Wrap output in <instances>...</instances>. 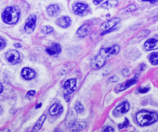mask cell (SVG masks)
Wrapping results in <instances>:
<instances>
[{
	"instance_id": "cell-1",
	"label": "cell",
	"mask_w": 158,
	"mask_h": 132,
	"mask_svg": "<svg viewBox=\"0 0 158 132\" xmlns=\"http://www.w3.org/2000/svg\"><path fill=\"white\" fill-rule=\"evenodd\" d=\"M158 116L156 112H150L143 110L137 113L136 120L137 123L140 126L149 125L157 120Z\"/></svg>"
},
{
	"instance_id": "cell-2",
	"label": "cell",
	"mask_w": 158,
	"mask_h": 132,
	"mask_svg": "<svg viewBox=\"0 0 158 132\" xmlns=\"http://www.w3.org/2000/svg\"><path fill=\"white\" fill-rule=\"evenodd\" d=\"M19 16V11L16 7L10 6L6 8L2 16L3 20L8 24H13L17 22Z\"/></svg>"
},
{
	"instance_id": "cell-3",
	"label": "cell",
	"mask_w": 158,
	"mask_h": 132,
	"mask_svg": "<svg viewBox=\"0 0 158 132\" xmlns=\"http://www.w3.org/2000/svg\"><path fill=\"white\" fill-rule=\"evenodd\" d=\"M109 56L105 51V49H101L99 54L95 57L91 61V66L92 69H98L102 67L106 63Z\"/></svg>"
},
{
	"instance_id": "cell-4",
	"label": "cell",
	"mask_w": 158,
	"mask_h": 132,
	"mask_svg": "<svg viewBox=\"0 0 158 132\" xmlns=\"http://www.w3.org/2000/svg\"><path fill=\"white\" fill-rule=\"evenodd\" d=\"M77 111L74 108H70L68 112L66 118L65 123L67 126L70 128L77 121Z\"/></svg>"
},
{
	"instance_id": "cell-5",
	"label": "cell",
	"mask_w": 158,
	"mask_h": 132,
	"mask_svg": "<svg viewBox=\"0 0 158 132\" xmlns=\"http://www.w3.org/2000/svg\"><path fill=\"white\" fill-rule=\"evenodd\" d=\"M36 16L31 14L28 17L25 26V30L28 34H30L34 31L36 25Z\"/></svg>"
},
{
	"instance_id": "cell-6",
	"label": "cell",
	"mask_w": 158,
	"mask_h": 132,
	"mask_svg": "<svg viewBox=\"0 0 158 132\" xmlns=\"http://www.w3.org/2000/svg\"><path fill=\"white\" fill-rule=\"evenodd\" d=\"M6 58L7 61L12 64H15L18 63L20 60L19 53L15 50H11L8 51L6 53Z\"/></svg>"
},
{
	"instance_id": "cell-7",
	"label": "cell",
	"mask_w": 158,
	"mask_h": 132,
	"mask_svg": "<svg viewBox=\"0 0 158 132\" xmlns=\"http://www.w3.org/2000/svg\"><path fill=\"white\" fill-rule=\"evenodd\" d=\"M120 21V19L119 17H117L111 18L105 23H103L100 26L99 29L102 31H107V30L111 29L115 26L117 25L118 24H119Z\"/></svg>"
},
{
	"instance_id": "cell-8",
	"label": "cell",
	"mask_w": 158,
	"mask_h": 132,
	"mask_svg": "<svg viewBox=\"0 0 158 132\" xmlns=\"http://www.w3.org/2000/svg\"><path fill=\"white\" fill-rule=\"evenodd\" d=\"M64 87L69 95L74 93L77 89V80L75 78L69 79L65 83Z\"/></svg>"
},
{
	"instance_id": "cell-9",
	"label": "cell",
	"mask_w": 158,
	"mask_h": 132,
	"mask_svg": "<svg viewBox=\"0 0 158 132\" xmlns=\"http://www.w3.org/2000/svg\"><path fill=\"white\" fill-rule=\"evenodd\" d=\"M137 77H136V76H135L132 79L128 80L126 82L122 83L120 84H119L116 87V90L118 91V92L123 91V90L129 88V87L131 86L132 85L134 84L135 83H137Z\"/></svg>"
},
{
	"instance_id": "cell-10",
	"label": "cell",
	"mask_w": 158,
	"mask_h": 132,
	"mask_svg": "<svg viewBox=\"0 0 158 132\" xmlns=\"http://www.w3.org/2000/svg\"><path fill=\"white\" fill-rule=\"evenodd\" d=\"M130 109V104L127 102L123 103L121 105L117 107L113 112L114 115H122L125 114L129 111Z\"/></svg>"
},
{
	"instance_id": "cell-11",
	"label": "cell",
	"mask_w": 158,
	"mask_h": 132,
	"mask_svg": "<svg viewBox=\"0 0 158 132\" xmlns=\"http://www.w3.org/2000/svg\"><path fill=\"white\" fill-rule=\"evenodd\" d=\"M46 52L50 55H58L61 52V46L57 43H53L50 47L46 48Z\"/></svg>"
},
{
	"instance_id": "cell-12",
	"label": "cell",
	"mask_w": 158,
	"mask_h": 132,
	"mask_svg": "<svg viewBox=\"0 0 158 132\" xmlns=\"http://www.w3.org/2000/svg\"><path fill=\"white\" fill-rule=\"evenodd\" d=\"M88 8V6L87 5L82 3H77L73 6V11L74 14L81 15L86 12Z\"/></svg>"
},
{
	"instance_id": "cell-13",
	"label": "cell",
	"mask_w": 158,
	"mask_h": 132,
	"mask_svg": "<svg viewBox=\"0 0 158 132\" xmlns=\"http://www.w3.org/2000/svg\"><path fill=\"white\" fill-rule=\"evenodd\" d=\"M150 30L148 29H144L141 31L140 33L138 34L136 37L132 38L131 40L130 43L131 44H135V43H137V42H140L142 41L145 38L147 37L150 34Z\"/></svg>"
},
{
	"instance_id": "cell-14",
	"label": "cell",
	"mask_w": 158,
	"mask_h": 132,
	"mask_svg": "<svg viewBox=\"0 0 158 132\" xmlns=\"http://www.w3.org/2000/svg\"><path fill=\"white\" fill-rule=\"evenodd\" d=\"M144 48L146 50L150 51L157 49H158V40L156 39H149L146 41Z\"/></svg>"
},
{
	"instance_id": "cell-15",
	"label": "cell",
	"mask_w": 158,
	"mask_h": 132,
	"mask_svg": "<svg viewBox=\"0 0 158 132\" xmlns=\"http://www.w3.org/2000/svg\"><path fill=\"white\" fill-rule=\"evenodd\" d=\"M91 30V27L87 24L81 26L77 31V35L80 38L84 37L87 36Z\"/></svg>"
},
{
	"instance_id": "cell-16",
	"label": "cell",
	"mask_w": 158,
	"mask_h": 132,
	"mask_svg": "<svg viewBox=\"0 0 158 132\" xmlns=\"http://www.w3.org/2000/svg\"><path fill=\"white\" fill-rule=\"evenodd\" d=\"M56 24L63 28H67L71 24V19L69 17H62L56 20Z\"/></svg>"
},
{
	"instance_id": "cell-17",
	"label": "cell",
	"mask_w": 158,
	"mask_h": 132,
	"mask_svg": "<svg viewBox=\"0 0 158 132\" xmlns=\"http://www.w3.org/2000/svg\"><path fill=\"white\" fill-rule=\"evenodd\" d=\"M35 72L29 68H24L21 72V76L26 80H31L35 77Z\"/></svg>"
},
{
	"instance_id": "cell-18",
	"label": "cell",
	"mask_w": 158,
	"mask_h": 132,
	"mask_svg": "<svg viewBox=\"0 0 158 132\" xmlns=\"http://www.w3.org/2000/svg\"><path fill=\"white\" fill-rule=\"evenodd\" d=\"M60 7L57 5H52L48 6L47 13L50 16L55 17L59 14L60 12Z\"/></svg>"
},
{
	"instance_id": "cell-19",
	"label": "cell",
	"mask_w": 158,
	"mask_h": 132,
	"mask_svg": "<svg viewBox=\"0 0 158 132\" xmlns=\"http://www.w3.org/2000/svg\"><path fill=\"white\" fill-rule=\"evenodd\" d=\"M63 111V107L61 105L58 104H54L51 107L49 110V113L52 116H56L61 113Z\"/></svg>"
},
{
	"instance_id": "cell-20",
	"label": "cell",
	"mask_w": 158,
	"mask_h": 132,
	"mask_svg": "<svg viewBox=\"0 0 158 132\" xmlns=\"http://www.w3.org/2000/svg\"><path fill=\"white\" fill-rule=\"evenodd\" d=\"M87 126V124L86 122H81L75 123L73 126H71L69 129L72 131L78 132L80 131L84 130Z\"/></svg>"
},
{
	"instance_id": "cell-21",
	"label": "cell",
	"mask_w": 158,
	"mask_h": 132,
	"mask_svg": "<svg viewBox=\"0 0 158 132\" xmlns=\"http://www.w3.org/2000/svg\"><path fill=\"white\" fill-rule=\"evenodd\" d=\"M118 3V0H107L101 5V7L105 9H109L117 6Z\"/></svg>"
},
{
	"instance_id": "cell-22",
	"label": "cell",
	"mask_w": 158,
	"mask_h": 132,
	"mask_svg": "<svg viewBox=\"0 0 158 132\" xmlns=\"http://www.w3.org/2000/svg\"><path fill=\"white\" fill-rule=\"evenodd\" d=\"M105 50L109 56L110 55H117L119 52L120 48L118 45H116L110 48L105 49Z\"/></svg>"
},
{
	"instance_id": "cell-23",
	"label": "cell",
	"mask_w": 158,
	"mask_h": 132,
	"mask_svg": "<svg viewBox=\"0 0 158 132\" xmlns=\"http://www.w3.org/2000/svg\"><path fill=\"white\" fill-rule=\"evenodd\" d=\"M46 118V116L45 115H43L39 119V120L37 122L35 126L32 130V132H38L40 130L44 122V121Z\"/></svg>"
},
{
	"instance_id": "cell-24",
	"label": "cell",
	"mask_w": 158,
	"mask_h": 132,
	"mask_svg": "<svg viewBox=\"0 0 158 132\" xmlns=\"http://www.w3.org/2000/svg\"><path fill=\"white\" fill-rule=\"evenodd\" d=\"M150 62L153 65L158 64V52H155L151 53L149 58Z\"/></svg>"
},
{
	"instance_id": "cell-25",
	"label": "cell",
	"mask_w": 158,
	"mask_h": 132,
	"mask_svg": "<svg viewBox=\"0 0 158 132\" xmlns=\"http://www.w3.org/2000/svg\"><path fill=\"white\" fill-rule=\"evenodd\" d=\"M53 31V28L50 26H45L42 28L41 31L43 34H49Z\"/></svg>"
},
{
	"instance_id": "cell-26",
	"label": "cell",
	"mask_w": 158,
	"mask_h": 132,
	"mask_svg": "<svg viewBox=\"0 0 158 132\" xmlns=\"http://www.w3.org/2000/svg\"><path fill=\"white\" fill-rule=\"evenodd\" d=\"M75 109H76V110L78 113H81V112L84 111V110L83 106L80 102H77L76 103V106H75Z\"/></svg>"
},
{
	"instance_id": "cell-27",
	"label": "cell",
	"mask_w": 158,
	"mask_h": 132,
	"mask_svg": "<svg viewBox=\"0 0 158 132\" xmlns=\"http://www.w3.org/2000/svg\"><path fill=\"white\" fill-rule=\"evenodd\" d=\"M128 125H129V121L127 119V118H125V121H124L123 123L122 124H119L118 125V128L119 129H123V128H126L128 127Z\"/></svg>"
},
{
	"instance_id": "cell-28",
	"label": "cell",
	"mask_w": 158,
	"mask_h": 132,
	"mask_svg": "<svg viewBox=\"0 0 158 132\" xmlns=\"http://www.w3.org/2000/svg\"><path fill=\"white\" fill-rule=\"evenodd\" d=\"M6 46V41L2 37H0V50L3 49Z\"/></svg>"
},
{
	"instance_id": "cell-29",
	"label": "cell",
	"mask_w": 158,
	"mask_h": 132,
	"mask_svg": "<svg viewBox=\"0 0 158 132\" xmlns=\"http://www.w3.org/2000/svg\"><path fill=\"white\" fill-rule=\"evenodd\" d=\"M119 80V78L118 76H111L110 78H109V82H117Z\"/></svg>"
},
{
	"instance_id": "cell-30",
	"label": "cell",
	"mask_w": 158,
	"mask_h": 132,
	"mask_svg": "<svg viewBox=\"0 0 158 132\" xmlns=\"http://www.w3.org/2000/svg\"><path fill=\"white\" fill-rule=\"evenodd\" d=\"M35 93H36V92L34 91V90H30V91H29V92L27 93V95H26V98L27 99L31 98L32 97L34 96Z\"/></svg>"
},
{
	"instance_id": "cell-31",
	"label": "cell",
	"mask_w": 158,
	"mask_h": 132,
	"mask_svg": "<svg viewBox=\"0 0 158 132\" xmlns=\"http://www.w3.org/2000/svg\"><path fill=\"white\" fill-rule=\"evenodd\" d=\"M136 6L135 5L131 4L129 5V6H127L126 8V10L127 12H129V11H133L136 9Z\"/></svg>"
},
{
	"instance_id": "cell-32",
	"label": "cell",
	"mask_w": 158,
	"mask_h": 132,
	"mask_svg": "<svg viewBox=\"0 0 158 132\" xmlns=\"http://www.w3.org/2000/svg\"><path fill=\"white\" fill-rule=\"evenodd\" d=\"M149 90V88L148 87H143V88H139L138 91L140 93H146Z\"/></svg>"
},
{
	"instance_id": "cell-33",
	"label": "cell",
	"mask_w": 158,
	"mask_h": 132,
	"mask_svg": "<svg viewBox=\"0 0 158 132\" xmlns=\"http://www.w3.org/2000/svg\"><path fill=\"white\" fill-rule=\"evenodd\" d=\"M114 130H113V128H111V127H107L105 129V130H104V132H114Z\"/></svg>"
},
{
	"instance_id": "cell-34",
	"label": "cell",
	"mask_w": 158,
	"mask_h": 132,
	"mask_svg": "<svg viewBox=\"0 0 158 132\" xmlns=\"http://www.w3.org/2000/svg\"><path fill=\"white\" fill-rule=\"evenodd\" d=\"M64 98L65 99L67 102H69L70 100V96H69V94H66V95H64Z\"/></svg>"
},
{
	"instance_id": "cell-35",
	"label": "cell",
	"mask_w": 158,
	"mask_h": 132,
	"mask_svg": "<svg viewBox=\"0 0 158 132\" xmlns=\"http://www.w3.org/2000/svg\"><path fill=\"white\" fill-rule=\"evenodd\" d=\"M128 73H129V71L127 69H124L122 71L123 75L124 76H127Z\"/></svg>"
},
{
	"instance_id": "cell-36",
	"label": "cell",
	"mask_w": 158,
	"mask_h": 132,
	"mask_svg": "<svg viewBox=\"0 0 158 132\" xmlns=\"http://www.w3.org/2000/svg\"><path fill=\"white\" fill-rule=\"evenodd\" d=\"M103 1V0H94V4L98 5Z\"/></svg>"
},
{
	"instance_id": "cell-37",
	"label": "cell",
	"mask_w": 158,
	"mask_h": 132,
	"mask_svg": "<svg viewBox=\"0 0 158 132\" xmlns=\"http://www.w3.org/2000/svg\"><path fill=\"white\" fill-rule=\"evenodd\" d=\"M143 1H146V2H150L152 3H154L157 2L158 0H143Z\"/></svg>"
},
{
	"instance_id": "cell-38",
	"label": "cell",
	"mask_w": 158,
	"mask_h": 132,
	"mask_svg": "<svg viewBox=\"0 0 158 132\" xmlns=\"http://www.w3.org/2000/svg\"><path fill=\"white\" fill-rule=\"evenodd\" d=\"M15 46L16 48H19L21 47V45L19 43H15Z\"/></svg>"
},
{
	"instance_id": "cell-39",
	"label": "cell",
	"mask_w": 158,
	"mask_h": 132,
	"mask_svg": "<svg viewBox=\"0 0 158 132\" xmlns=\"http://www.w3.org/2000/svg\"><path fill=\"white\" fill-rule=\"evenodd\" d=\"M3 90V87L2 85L0 83V94L2 93Z\"/></svg>"
},
{
	"instance_id": "cell-40",
	"label": "cell",
	"mask_w": 158,
	"mask_h": 132,
	"mask_svg": "<svg viewBox=\"0 0 158 132\" xmlns=\"http://www.w3.org/2000/svg\"><path fill=\"white\" fill-rule=\"evenodd\" d=\"M2 109L1 107V106H0V115L2 114Z\"/></svg>"
},
{
	"instance_id": "cell-41",
	"label": "cell",
	"mask_w": 158,
	"mask_h": 132,
	"mask_svg": "<svg viewBox=\"0 0 158 132\" xmlns=\"http://www.w3.org/2000/svg\"><path fill=\"white\" fill-rule=\"evenodd\" d=\"M42 104H40V105H38V106H37V107H36V108H40V107H41Z\"/></svg>"
}]
</instances>
